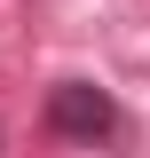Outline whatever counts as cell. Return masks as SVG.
<instances>
[{"instance_id":"cell-1","label":"cell","mask_w":150,"mask_h":158,"mask_svg":"<svg viewBox=\"0 0 150 158\" xmlns=\"http://www.w3.org/2000/svg\"><path fill=\"white\" fill-rule=\"evenodd\" d=\"M40 118H48L56 142H79V150H111V142H127V111H119V95L95 87V79H56L48 103H40Z\"/></svg>"},{"instance_id":"cell-2","label":"cell","mask_w":150,"mask_h":158,"mask_svg":"<svg viewBox=\"0 0 150 158\" xmlns=\"http://www.w3.org/2000/svg\"><path fill=\"white\" fill-rule=\"evenodd\" d=\"M0 150H8V135H0Z\"/></svg>"}]
</instances>
